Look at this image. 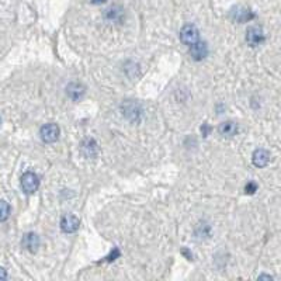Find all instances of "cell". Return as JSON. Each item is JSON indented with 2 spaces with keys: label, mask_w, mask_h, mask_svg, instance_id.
Masks as SVG:
<instances>
[{
  "label": "cell",
  "mask_w": 281,
  "mask_h": 281,
  "mask_svg": "<svg viewBox=\"0 0 281 281\" xmlns=\"http://www.w3.org/2000/svg\"><path fill=\"white\" fill-rule=\"evenodd\" d=\"M7 279V273L3 267H0V280H6Z\"/></svg>",
  "instance_id": "obj_14"
},
{
  "label": "cell",
  "mask_w": 281,
  "mask_h": 281,
  "mask_svg": "<svg viewBox=\"0 0 281 281\" xmlns=\"http://www.w3.org/2000/svg\"><path fill=\"white\" fill-rule=\"evenodd\" d=\"M59 127L56 124H45L41 131H39V135H41V139L45 142V144H52L55 141H58L59 138Z\"/></svg>",
  "instance_id": "obj_3"
},
{
  "label": "cell",
  "mask_w": 281,
  "mask_h": 281,
  "mask_svg": "<svg viewBox=\"0 0 281 281\" xmlns=\"http://www.w3.org/2000/svg\"><path fill=\"white\" fill-rule=\"evenodd\" d=\"M233 16H235V20L239 21V23H244V21H249V20L253 19V14L250 13V10L242 9V7H238V9L233 12Z\"/></svg>",
  "instance_id": "obj_11"
},
{
  "label": "cell",
  "mask_w": 281,
  "mask_h": 281,
  "mask_svg": "<svg viewBox=\"0 0 281 281\" xmlns=\"http://www.w3.org/2000/svg\"><path fill=\"white\" fill-rule=\"evenodd\" d=\"M252 162L256 168H264L270 162V153L266 149H256L252 155Z\"/></svg>",
  "instance_id": "obj_7"
},
{
  "label": "cell",
  "mask_w": 281,
  "mask_h": 281,
  "mask_svg": "<svg viewBox=\"0 0 281 281\" xmlns=\"http://www.w3.org/2000/svg\"><path fill=\"white\" fill-rule=\"evenodd\" d=\"M218 131H220V134L222 136L231 138V136L236 135V132H238V125L233 121H225L221 124Z\"/></svg>",
  "instance_id": "obj_10"
},
{
  "label": "cell",
  "mask_w": 281,
  "mask_h": 281,
  "mask_svg": "<svg viewBox=\"0 0 281 281\" xmlns=\"http://www.w3.org/2000/svg\"><path fill=\"white\" fill-rule=\"evenodd\" d=\"M79 225H80V221L76 215H65L61 221V229L65 233H74L79 229Z\"/></svg>",
  "instance_id": "obj_5"
},
{
  "label": "cell",
  "mask_w": 281,
  "mask_h": 281,
  "mask_svg": "<svg viewBox=\"0 0 281 281\" xmlns=\"http://www.w3.org/2000/svg\"><path fill=\"white\" fill-rule=\"evenodd\" d=\"M180 39L182 42L186 45H193L194 42H197L200 39V33H198V28L193 24H186L180 31Z\"/></svg>",
  "instance_id": "obj_2"
},
{
  "label": "cell",
  "mask_w": 281,
  "mask_h": 281,
  "mask_svg": "<svg viewBox=\"0 0 281 281\" xmlns=\"http://www.w3.org/2000/svg\"><path fill=\"white\" fill-rule=\"evenodd\" d=\"M94 3H98V1H104V0H93Z\"/></svg>",
  "instance_id": "obj_15"
},
{
  "label": "cell",
  "mask_w": 281,
  "mask_h": 281,
  "mask_svg": "<svg viewBox=\"0 0 281 281\" xmlns=\"http://www.w3.org/2000/svg\"><path fill=\"white\" fill-rule=\"evenodd\" d=\"M244 190H246V193H249V194H253L255 191L257 190V186L255 183H249L246 187H244Z\"/></svg>",
  "instance_id": "obj_13"
},
{
  "label": "cell",
  "mask_w": 281,
  "mask_h": 281,
  "mask_svg": "<svg viewBox=\"0 0 281 281\" xmlns=\"http://www.w3.org/2000/svg\"><path fill=\"white\" fill-rule=\"evenodd\" d=\"M246 41L250 47H257L264 41V33L260 27H249L246 33Z\"/></svg>",
  "instance_id": "obj_4"
},
{
  "label": "cell",
  "mask_w": 281,
  "mask_h": 281,
  "mask_svg": "<svg viewBox=\"0 0 281 281\" xmlns=\"http://www.w3.org/2000/svg\"><path fill=\"white\" fill-rule=\"evenodd\" d=\"M85 86L79 85V83H71V85L66 87V93L68 96L72 98V100H79L85 96Z\"/></svg>",
  "instance_id": "obj_9"
},
{
  "label": "cell",
  "mask_w": 281,
  "mask_h": 281,
  "mask_svg": "<svg viewBox=\"0 0 281 281\" xmlns=\"http://www.w3.org/2000/svg\"><path fill=\"white\" fill-rule=\"evenodd\" d=\"M39 187V180H38V176L33 171H27L21 176V188L23 191L27 194H33L36 193Z\"/></svg>",
  "instance_id": "obj_1"
},
{
  "label": "cell",
  "mask_w": 281,
  "mask_h": 281,
  "mask_svg": "<svg viewBox=\"0 0 281 281\" xmlns=\"http://www.w3.org/2000/svg\"><path fill=\"white\" fill-rule=\"evenodd\" d=\"M10 215V206L6 201H0V222L6 221Z\"/></svg>",
  "instance_id": "obj_12"
},
{
  "label": "cell",
  "mask_w": 281,
  "mask_h": 281,
  "mask_svg": "<svg viewBox=\"0 0 281 281\" xmlns=\"http://www.w3.org/2000/svg\"><path fill=\"white\" fill-rule=\"evenodd\" d=\"M190 55L194 61H203L208 55L207 44L198 39L193 45H190Z\"/></svg>",
  "instance_id": "obj_6"
},
{
  "label": "cell",
  "mask_w": 281,
  "mask_h": 281,
  "mask_svg": "<svg viewBox=\"0 0 281 281\" xmlns=\"http://www.w3.org/2000/svg\"><path fill=\"white\" fill-rule=\"evenodd\" d=\"M21 244L24 246V249H27L28 252L34 253V252H37L38 247H39V238L36 233H27L23 238V241H21Z\"/></svg>",
  "instance_id": "obj_8"
}]
</instances>
